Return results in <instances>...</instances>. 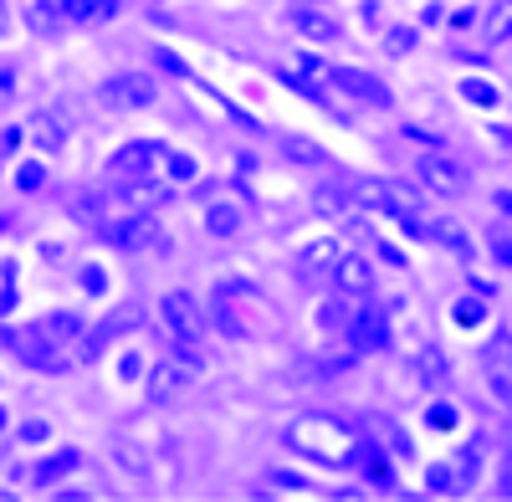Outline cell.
I'll return each mask as SVG.
<instances>
[{"mask_svg":"<svg viewBox=\"0 0 512 502\" xmlns=\"http://www.w3.org/2000/svg\"><path fill=\"white\" fill-rule=\"evenodd\" d=\"M292 164H323V149L313 144V139H287V149H282Z\"/></svg>","mask_w":512,"mask_h":502,"instance_id":"35","label":"cell"},{"mask_svg":"<svg viewBox=\"0 0 512 502\" xmlns=\"http://www.w3.org/2000/svg\"><path fill=\"white\" fill-rule=\"evenodd\" d=\"M379 287V272H374V262L369 257H359V251H344L338 257V267H333V292H344V298H369V292Z\"/></svg>","mask_w":512,"mask_h":502,"instance_id":"13","label":"cell"},{"mask_svg":"<svg viewBox=\"0 0 512 502\" xmlns=\"http://www.w3.org/2000/svg\"><path fill=\"white\" fill-rule=\"evenodd\" d=\"M134 328H139V308H134V303L103 313V318H98V328H88V333L77 339V359H82V364L103 359V349H113V344L123 339V333H134Z\"/></svg>","mask_w":512,"mask_h":502,"instance_id":"6","label":"cell"},{"mask_svg":"<svg viewBox=\"0 0 512 502\" xmlns=\"http://www.w3.org/2000/svg\"><path fill=\"white\" fill-rule=\"evenodd\" d=\"M164 180H195V159L190 154H169V164H164Z\"/></svg>","mask_w":512,"mask_h":502,"instance_id":"38","label":"cell"},{"mask_svg":"<svg viewBox=\"0 0 512 502\" xmlns=\"http://www.w3.org/2000/svg\"><path fill=\"white\" fill-rule=\"evenodd\" d=\"M210 313H216V328L231 333L241 344H256V339H277L282 333V318L272 308L267 292H256V282H241V277H226L216 282V298H210Z\"/></svg>","mask_w":512,"mask_h":502,"instance_id":"2","label":"cell"},{"mask_svg":"<svg viewBox=\"0 0 512 502\" xmlns=\"http://www.w3.org/2000/svg\"><path fill=\"white\" fill-rule=\"evenodd\" d=\"M11 36V0H0V41Z\"/></svg>","mask_w":512,"mask_h":502,"instance_id":"49","label":"cell"},{"mask_svg":"<svg viewBox=\"0 0 512 502\" xmlns=\"http://www.w3.org/2000/svg\"><path fill=\"white\" fill-rule=\"evenodd\" d=\"M456 93H461V103H472V108H497L502 103V88L487 82V77H461Z\"/></svg>","mask_w":512,"mask_h":502,"instance_id":"29","label":"cell"},{"mask_svg":"<svg viewBox=\"0 0 512 502\" xmlns=\"http://www.w3.org/2000/svg\"><path fill=\"white\" fill-rule=\"evenodd\" d=\"M164 164H169V149L159 139H128L108 159V175L113 180H149V185H159L164 180Z\"/></svg>","mask_w":512,"mask_h":502,"instance_id":"3","label":"cell"},{"mask_svg":"<svg viewBox=\"0 0 512 502\" xmlns=\"http://www.w3.org/2000/svg\"><path fill=\"white\" fill-rule=\"evenodd\" d=\"M77 467H82V451H72V446H67V451L47 456V462H41V467L31 472V487H41V492H47L57 477H67V472H77Z\"/></svg>","mask_w":512,"mask_h":502,"instance_id":"23","label":"cell"},{"mask_svg":"<svg viewBox=\"0 0 512 502\" xmlns=\"http://www.w3.org/2000/svg\"><path fill=\"white\" fill-rule=\"evenodd\" d=\"M420 195H425V185L415 190V185H405V180H384V216H395L400 226L415 221V216H425V211H420Z\"/></svg>","mask_w":512,"mask_h":502,"instance_id":"16","label":"cell"},{"mask_svg":"<svg viewBox=\"0 0 512 502\" xmlns=\"http://www.w3.org/2000/svg\"><path fill=\"white\" fill-rule=\"evenodd\" d=\"M16 185H21L26 195H36L41 185H47V164H41V159H26L21 170H16Z\"/></svg>","mask_w":512,"mask_h":502,"instance_id":"34","label":"cell"},{"mask_svg":"<svg viewBox=\"0 0 512 502\" xmlns=\"http://www.w3.org/2000/svg\"><path fill=\"white\" fill-rule=\"evenodd\" d=\"M349 344H354V354H379V349H390V313H379V308H354Z\"/></svg>","mask_w":512,"mask_h":502,"instance_id":"15","label":"cell"},{"mask_svg":"<svg viewBox=\"0 0 512 502\" xmlns=\"http://www.w3.org/2000/svg\"><path fill=\"white\" fill-rule=\"evenodd\" d=\"M451 318H456V328H482L492 318V303L482 298V292H461V298L451 303Z\"/></svg>","mask_w":512,"mask_h":502,"instance_id":"26","label":"cell"},{"mask_svg":"<svg viewBox=\"0 0 512 502\" xmlns=\"http://www.w3.org/2000/svg\"><path fill=\"white\" fill-rule=\"evenodd\" d=\"M6 93H16V72L0 67V98H6Z\"/></svg>","mask_w":512,"mask_h":502,"instance_id":"50","label":"cell"},{"mask_svg":"<svg viewBox=\"0 0 512 502\" xmlns=\"http://www.w3.org/2000/svg\"><path fill=\"white\" fill-rule=\"evenodd\" d=\"M425 241H441V246H451V251H472V241H466V226H456L451 216H441V221H425Z\"/></svg>","mask_w":512,"mask_h":502,"instance_id":"30","label":"cell"},{"mask_svg":"<svg viewBox=\"0 0 512 502\" xmlns=\"http://www.w3.org/2000/svg\"><path fill=\"white\" fill-rule=\"evenodd\" d=\"M431 426H451V405H431Z\"/></svg>","mask_w":512,"mask_h":502,"instance_id":"51","label":"cell"},{"mask_svg":"<svg viewBox=\"0 0 512 502\" xmlns=\"http://www.w3.org/2000/svg\"><path fill=\"white\" fill-rule=\"evenodd\" d=\"M282 441H287L297 456H308V462L328 467V472H354L359 456H364V446H369V436H359L349 421L323 415V410L297 415V421L282 431Z\"/></svg>","mask_w":512,"mask_h":502,"instance_id":"1","label":"cell"},{"mask_svg":"<svg viewBox=\"0 0 512 502\" xmlns=\"http://www.w3.org/2000/svg\"><path fill=\"white\" fill-rule=\"evenodd\" d=\"M415 175H420V185L431 190V195H441V200H456V195H466V170L446 154V149H425L420 154V164H415Z\"/></svg>","mask_w":512,"mask_h":502,"instance_id":"8","label":"cell"},{"mask_svg":"<svg viewBox=\"0 0 512 502\" xmlns=\"http://www.w3.org/2000/svg\"><path fill=\"white\" fill-rule=\"evenodd\" d=\"M159 88H154V77L149 72H113L103 88H98V108L103 113H128V108H154Z\"/></svg>","mask_w":512,"mask_h":502,"instance_id":"4","label":"cell"},{"mask_svg":"<svg viewBox=\"0 0 512 502\" xmlns=\"http://www.w3.org/2000/svg\"><path fill=\"white\" fill-rule=\"evenodd\" d=\"M354 472H364V482H369V487H379V492H390V487H395V467H390V456H384L374 441L364 446V456H359V467H354Z\"/></svg>","mask_w":512,"mask_h":502,"instance_id":"22","label":"cell"},{"mask_svg":"<svg viewBox=\"0 0 512 502\" xmlns=\"http://www.w3.org/2000/svg\"><path fill=\"white\" fill-rule=\"evenodd\" d=\"M26 139H31L41 154H57V149H67V129H62V118H52V113H31V123H26Z\"/></svg>","mask_w":512,"mask_h":502,"instance_id":"21","label":"cell"},{"mask_svg":"<svg viewBox=\"0 0 512 502\" xmlns=\"http://www.w3.org/2000/svg\"><path fill=\"white\" fill-rule=\"evenodd\" d=\"M98 231H103V241H113V246H123V251H144V246H154V241H159V221H154L149 211H123V216H108Z\"/></svg>","mask_w":512,"mask_h":502,"instance_id":"9","label":"cell"},{"mask_svg":"<svg viewBox=\"0 0 512 502\" xmlns=\"http://www.w3.org/2000/svg\"><path fill=\"white\" fill-rule=\"evenodd\" d=\"M282 82L297 93H308L313 103H333V88H338L333 67L323 57H297V67H282Z\"/></svg>","mask_w":512,"mask_h":502,"instance_id":"11","label":"cell"},{"mask_svg":"<svg viewBox=\"0 0 512 502\" xmlns=\"http://www.w3.org/2000/svg\"><path fill=\"white\" fill-rule=\"evenodd\" d=\"M313 211L328 216V221L349 216V211H354V190H344V185H318V190H313Z\"/></svg>","mask_w":512,"mask_h":502,"instance_id":"25","label":"cell"},{"mask_svg":"<svg viewBox=\"0 0 512 502\" xmlns=\"http://www.w3.org/2000/svg\"><path fill=\"white\" fill-rule=\"evenodd\" d=\"M482 36L492 41V47L512 41V0H492V6H487V16H482Z\"/></svg>","mask_w":512,"mask_h":502,"instance_id":"27","label":"cell"},{"mask_svg":"<svg viewBox=\"0 0 512 502\" xmlns=\"http://www.w3.org/2000/svg\"><path fill=\"white\" fill-rule=\"evenodd\" d=\"M292 26H297V36H308V41H338V21L323 6H297L292 0Z\"/></svg>","mask_w":512,"mask_h":502,"instance_id":"18","label":"cell"},{"mask_svg":"<svg viewBox=\"0 0 512 502\" xmlns=\"http://www.w3.org/2000/svg\"><path fill=\"white\" fill-rule=\"evenodd\" d=\"M497 492H502V497H512V446L502 451V472H497Z\"/></svg>","mask_w":512,"mask_h":502,"instance_id":"43","label":"cell"},{"mask_svg":"<svg viewBox=\"0 0 512 502\" xmlns=\"http://www.w3.org/2000/svg\"><path fill=\"white\" fill-rule=\"evenodd\" d=\"M472 26H477V11H472V6H461V11L451 16V31H472Z\"/></svg>","mask_w":512,"mask_h":502,"instance_id":"46","label":"cell"},{"mask_svg":"<svg viewBox=\"0 0 512 502\" xmlns=\"http://www.w3.org/2000/svg\"><path fill=\"white\" fill-rule=\"evenodd\" d=\"M359 16H364V26H369V31H384V11L374 6V0H364V11H359Z\"/></svg>","mask_w":512,"mask_h":502,"instance_id":"45","label":"cell"},{"mask_svg":"<svg viewBox=\"0 0 512 502\" xmlns=\"http://www.w3.org/2000/svg\"><path fill=\"white\" fill-rule=\"evenodd\" d=\"M159 313H164V328L175 333L180 344H200V339H205V328H210V323H205V313H200V303L190 298L185 287L164 292V298H159Z\"/></svg>","mask_w":512,"mask_h":502,"instance_id":"7","label":"cell"},{"mask_svg":"<svg viewBox=\"0 0 512 502\" xmlns=\"http://www.w3.org/2000/svg\"><path fill=\"white\" fill-rule=\"evenodd\" d=\"M492 205H497L502 216H512V190H497V195H492Z\"/></svg>","mask_w":512,"mask_h":502,"instance_id":"52","label":"cell"},{"mask_svg":"<svg viewBox=\"0 0 512 502\" xmlns=\"http://www.w3.org/2000/svg\"><path fill=\"white\" fill-rule=\"evenodd\" d=\"M21 441H26V446L52 441V426H47V421H26V426H21Z\"/></svg>","mask_w":512,"mask_h":502,"instance_id":"41","label":"cell"},{"mask_svg":"<svg viewBox=\"0 0 512 502\" xmlns=\"http://www.w3.org/2000/svg\"><path fill=\"white\" fill-rule=\"evenodd\" d=\"M205 231L221 236V241L241 236V231H246V205H241V200H216V205L205 211Z\"/></svg>","mask_w":512,"mask_h":502,"instance_id":"17","label":"cell"},{"mask_svg":"<svg viewBox=\"0 0 512 502\" xmlns=\"http://www.w3.org/2000/svg\"><path fill=\"white\" fill-rule=\"evenodd\" d=\"M354 205H364V211H384V180H364L354 190Z\"/></svg>","mask_w":512,"mask_h":502,"instance_id":"37","label":"cell"},{"mask_svg":"<svg viewBox=\"0 0 512 502\" xmlns=\"http://www.w3.org/2000/svg\"><path fill=\"white\" fill-rule=\"evenodd\" d=\"M77 282H82V292H93V298H103V292H108V272L103 267H82Z\"/></svg>","mask_w":512,"mask_h":502,"instance_id":"39","label":"cell"},{"mask_svg":"<svg viewBox=\"0 0 512 502\" xmlns=\"http://www.w3.org/2000/svg\"><path fill=\"white\" fill-rule=\"evenodd\" d=\"M487 380H492L497 400H507V405H512V364H497V359H487Z\"/></svg>","mask_w":512,"mask_h":502,"instance_id":"36","label":"cell"},{"mask_svg":"<svg viewBox=\"0 0 512 502\" xmlns=\"http://www.w3.org/2000/svg\"><path fill=\"white\" fill-rule=\"evenodd\" d=\"M425 492H436V497L456 492V467H446V462H436V467H425Z\"/></svg>","mask_w":512,"mask_h":502,"instance_id":"32","label":"cell"},{"mask_svg":"<svg viewBox=\"0 0 512 502\" xmlns=\"http://www.w3.org/2000/svg\"><path fill=\"white\" fill-rule=\"evenodd\" d=\"M405 139H410V144H425V149H446V144H441V134L420 129V123H405Z\"/></svg>","mask_w":512,"mask_h":502,"instance_id":"40","label":"cell"},{"mask_svg":"<svg viewBox=\"0 0 512 502\" xmlns=\"http://www.w3.org/2000/svg\"><path fill=\"white\" fill-rule=\"evenodd\" d=\"M487 251H492V262H497V267L512 272V231H507V226L487 231Z\"/></svg>","mask_w":512,"mask_h":502,"instance_id":"33","label":"cell"},{"mask_svg":"<svg viewBox=\"0 0 512 502\" xmlns=\"http://www.w3.org/2000/svg\"><path fill=\"white\" fill-rule=\"evenodd\" d=\"M0 344H6L11 354H21L31 369H47V374H57V369H62V359H57L62 349H57V344H47L36 328H0Z\"/></svg>","mask_w":512,"mask_h":502,"instance_id":"12","label":"cell"},{"mask_svg":"<svg viewBox=\"0 0 512 502\" xmlns=\"http://www.w3.org/2000/svg\"><path fill=\"white\" fill-rule=\"evenodd\" d=\"M379 257L390 262V267H405V251H400L395 241H379Z\"/></svg>","mask_w":512,"mask_h":502,"instance_id":"47","label":"cell"},{"mask_svg":"<svg viewBox=\"0 0 512 502\" xmlns=\"http://www.w3.org/2000/svg\"><path fill=\"white\" fill-rule=\"evenodd\" d=\"M31 328H36L47 344H57V349H67L72 339H82V318L67 313V308H57V313H47V318H36Z\"/></svg>","mask_w":512,"mask_h":502,"instance_id":"19","label":"cell"},{"mask_svg":"<svg viewBox=\"0 0 512 502\" xmlns=\"http://www.w3.org/2000/svg\"><path fill=\"white\" fill-rule=\"evenodd\" d=\"M195 380H200V359L185 349V354H164V359L149 369L144 390H149V400H175V395H185Z\"/></svg>","mask_w":512,"mask_h":502,"instance_id":"5","label":"cell"},{"mask_svg":"<svg viewBox=\"0 0 512 502\" xmlns=\"http://www.w3.org/2000/svg\"><path fill=\"white\" fill-rule=\"evenodd\" d=\"M16 308V282H6V287H0V318H6Z\"/></svg>","mask_w":512,"mask_h":502,"instance_id":"48","label":"cell"},{"mask_svg":"<svg viewBox=\"0 0 512 502\" xmlns=\"http://www.w3.org/2000/svg\"><path fill=\"white\" fill-rule=\"evenodd\" d=\"M349 323H354V298L333 292V298L318 308V328H323V333H344V339H349Z\"/></svg>","mask_w":512,"mask_h":502,"instance_id":"24","label":"cell"},{"mask_svg":"<svg viewBox=\"0 0 512 502\" xmlns=\"http://www.w3.org/2000/svg\"><path fill=\"white\" fill-rule=\"evenodd\" d=\"M338 257H344V241L338 236H313L303 251H297V282H318V277H333Z\"/></svg>","mask_w":512,"mask_h":502,"instance_id":"14","label":"cell"},{"mask_svg":"<svg viewBox=\"0 0 512 502\" xmlns=\"http://www.w3.org/2000/svg\"><path fill=\"white\" fill-rule=\"evenodd\" d=\"M297 6H328V0H297Z\"/></svg>","mask_w":512,"mask_h":502,"instance_id":"54","label":"cell"},{"mask_svg":"<svg viewBox=\"0 0 512 502\" xmlns=\"http://www.w3.org/2000/svg\"><path fill=\"white\" fill-rule=\"evenodd\" d=\"M333 82H338V93H349L354 103H364V108H395V93H390V82L384 77H374V72H364V67H333Z\"/></svg>","mask_w":512,"mask_h":502,"instance_id":"10","label":"cell"},{"mask_svg":"<svg viewBox=\"0 0 512 502\" xmlns=\"http://www.w3.org/2000/svg\"><path fill=\"white\" fill-rule=\"evenodd\" d=\"M384 436H390V446H395V456H410V441H405V431H400L395 421H384Z\"/></svg>","mask_w":512,"mask_h":502,"instance_id":"44","label":"cell"},{"mask_svg":"<svg viewBox=\"0 0 512 502\" xmlns=\"http://www.w3.org/2000/svg\"><path fill=\"white\" fill-rule=\"evenodd\" d=\"M267 482L282 487V492H308V482H303V477H292V472H267Z\"/></svg>","mask_w":512,"mask_h":502,"instance_id":"42","label":"cell"},{"mask_svg":"<svg viewBox=\"0 0 512 502\" xmlns=\"http://www.w3.org/2000/svg\"><path fill=\"white\" fill-rule=\"evenodd\" d=\"M21 21H26L36 36H52L57 26H67V0H26Z\"/></svg>","mask_w":512,"mask_h":502,"instance_id":"20","label":"cell"},{"mask_svg":"<svg viewBox=\"0 0 512 502\" xmlns=\"http://www.w3.org/2000/svg\"><path fill=\"white\" fill-rule=\"evenodd\" d=\"M113 11H118V0H67V21H77V26H98Z\"/></svg>","mask_w":512,"mask_h":502,"instance_id":"31","label":"cell"},{"mask_svg":"<svg viewBox=\"0 0 512 502\" xmlns=\"http://www.w3.org/2000/svg\"><path fill=\"white\" fill-rule=\"evenodd\" d=\"M379 47L390 52V57H410V52L420 47V26H410V21H400V26H384V31H379Z\"/></svg>","mask_w":512,"mask_h":502,"instance_id":"28","label":"cell"},{"mask_svg":"<svg viewBox=\"0 0 512 502\" xmlns=\"http://www.w3.org/2000/svg\"><path fill=\"white\" fill-rule=\"evenodd\" d=\"M6 426H11V410H6V405H0V431H6Z\"/></svg>","mask_w":512,"mask_h":502,"instance_id":"53","label":"cell"}]
</instances>
